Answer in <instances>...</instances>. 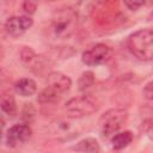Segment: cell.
<instances>
[{"instance_id": "e0dca14e", "label": "cell", "mask_w": 153, "mask_h": 153, "mask_svg": "<svg viewBox=\"0 0 153 153\" xmlns=\"http://www.w3.org/2000/svg\"><path fill=\"white\" fill-rule=\"evenodd\" d=\"M141 129L143 131V134L153 141V120H146L142 122V126H141Z\"/></svg>"}, {"instance_id": "8fae6325", "label": "cell", "mask_w": 153, "mask_h": 153, "mask_svg": "<svg viewBox=\"0 0 153 153\" xmlns=\"http://www.w3.org/2000/svg\"><path fill=\"white\" fill-rule=\"evenodd\" d=\"M0 108L4 115H7L10 118H14L17 115V103L14 100V97L11 93H4L1 96L0 100Z\"/></svg>"}, {"instance_id": "52a82bcc", "label": "cell", "mask_w": 153, "mask_h": 153, "mask_svg": "<svg viewBox=\"0 0 153 153\" xmlns=\"http://www.w3.org/2000/svg\"><path fill=\"white\" fill-rule=\"evenodd\" d=\"M33 25V19L26 14L24 16H13L7 18L4 24L5 31L11 37H19L24 35Z\"/></svg>"}, {"instance_id": "5b68a950", "label": "cell", "mask_w": 153, "mask_h": 153, "mask_svg": "<svg viewBox=\"0 0 153 153\" xmlns=\"http://www.w3.org/2000/svg\"><path fill=\"white\" fill-rule=\"evenodd\" d=\"M114 55V49L104 43H97L81 54V61L86 66H99L108 62Z\"/></svg>"}, {"instance_id": "7c38bea8", "label": "cell", "mask_w": 153, "mask_h": 153, "mask_svg": "<svg viewBox=\"0 0 153 153\" xmlns=\"http://www.w3.org/2000/svg\"><path fill=\"white\" fill-rule=\"evenodd\" d=\"M133 141V133L130 130L118 131L111 137V147L116 151L123 149Z\"/></svg>"}, {"instance_id": "ac0fdd59", "label": "cell", "mask_w": 153, "mask_h": 153, "mask_svg": "<svg viewBox=\"0 0 153 153\" xmlns=\"http://www.w3.org/2000/svg\"><path fill=\"white\" fill-rule=\"evenodd\" d=\"M22 8H23L24 13L30 17V16H32L36 12V10H37V2H33V1H24L22 4Z\"/></svg>"}, {"instance_id": "7a4b0ae2", "label": "cell", "mask_w": 153, "mask_h": 153, "mask_svg": "<svg viewBox=\"0 0 153 153\" xmlns=\"http://www.w3.org/2000/svg\"><path fill=\"white\" fill-rule=\"evenodd\" d=\"M128 50L140 61H153V29H141L133 32L127 41Z\"/></svg>"}, {"instance_id": "ffe728a7", "label": "cell", "mask_w": 153, "mask_h": 153, "mask_svg": "<svg viewBox=\"0 0 153 153\" xmlns=\"http://www.w3.org/2000/svg\"><path fill=\"white\" fill-rule=\"evenodd\" d=\"M143 5H145L143 1H124V6L128 7V10H131V11H137Z\"/></svg>"}, {"instance_id": "4fadbf2b", "label": "cell", "mask_w": 153, "mask_h": 153, "mask_svg": "<svg viewBox=\"0 0 153 153\" xmlns=\"http://www.w3.org/2000/svg\"><path fill=\"white\" fill-rule=\"evenodd\" d=\"M61 94H59L57 92H55L54 90L49 88L48 86L42 90L37 97V102L41 103V104H54V103H57L60 99H61Z\"/></svg>"}, {"instance_id": "8992f818", "label": "cell", "mask_w": 153, "mask_h": 153, "mask_svg": "<svg viewBox=\"0 0 153 153\" xmlns=\"http://www.w3.org/2000/svg\"><path fill=\"white\" fill-rule=\"evenodd\" d=\"M32 136V128L27 123H18L7 129L5 134L6 145L10 147H16Z\"/></svg>"}, {"instance_id": "d6986e66", "label": "cell", "mask_w": 153, "mask_h": 153, "mask_svg": "<svg viewBox=\"0 0 153 153\" xmlns=\"http://www.w3.org/2000/svg\"><path fill=\"white\" fill-rule=\"evenodd\" d=\"M142 94H143V97H145L146 99H148V100H152V99H153V80L148 81V82L143 86V88H142Z\"/></svg>"}, {"instance_id": "44dd1931", "label": "cell", "mask_w": 153, "mask_h": 153, "mask_svg": "<svg viewBox=\"0 0 153 153\" xmlns=\"http://www.w3.org/2000/svg\"><path fill=\"white\" fill-rule=\"evenodd\" d=\"M148 20H149V22H152V23H153V12H152V13H151V14H149V17H148Z\"/></svg>"}, {"instance_id": "2e32d148", "label": "cell", "mask_w": 153, "mask_h": 153, "mask_svg": "<svg viewBox=\"0 0 153 153\" xmlns=\"http://www.w3.org/2000/svg\"><path fill=\"white\" fill-rule=\"evenodd\" d=\"M36 55L37 54L33 51V49L31 47H23V49L20 50V59L23 62H25L27 65L33 60V57Z\"/></svg>"}, {"instance_id": "30bf717a", "label": "cell", "mask_w": 153, "mask_h": 153, "mask_svg": "<svg viewBox=\"0 0 153 153\" xmlns=\"http://www.w3.org/2000/svg\"><path fill=\"white\" fill-rule=\"evenodd\" d=\"M73 151L76 153H99L100 152V145L94 137H84L80 141L76 142L72 147Z\"/></svg>"}, {"instance_id": "277c9868", "label": "cell", "mask_w": 153, "mask_h": 153, "mask_svg": "<svg viewBox=\"0 0 153 153\" xmlns=\"http://www.w3.org/2000/svg\"><path fill=\"white\" fill-rule=\"evenodd\" d=\"M128 120V112L124 109H110L99 118L100 134L103 137H112Z\"/></svg>"}, {"instance_id": "9a60e30c", "label": "cell", "mask_w": 153, "mask_h": 153, "mask_svg": "<svg viewBox=\"0 0 153 153\" xmlns=\"http://www.w3.org/2000/svg\"><path fill=\"white\" fill-rule=\"evenodd\" d=\"M35 116H36V109H35V106L31 103L24 104V108L22 110V118L25 121V123L29 124L30 122H32L33 118H35Z\"/></svg>"}, {"instance_id": "5bb4252c", "label": "cell", "mask_w": 153, "mask_h": 153, "mask_svg": "<svg viewBox=\"0 0 153 153\" xmlns=\"http://www.w3.org/2000/svg\"><path fill=\"white\" fill-rule=\"evenodd\" d=\"M94 84V73L92 71H85L81 73L78 80V87L80 91H86Z\"/></svg>"}, {"instance_id": "9c48e42d", "label": "cell", "mask_w": 153, "mask_h": 153, "mask_svg": "<svg viewBox=\"0 0 153 153\" xmlns=\"http://www.w3.org/2000/svg\"><path fill=\"white\" fill-rule=\"evenodd\" d=\"M14 91L22 97H30L36 93L37 85L31 78H22L14 82Z\"/></svg>"}, {"instance_id": "6da1fadb", "label": "cell", "mask_w": 153, "mask_h": 153, "mask_svg": "<svg viewBox=\"0 0 153 153\" xmlns=\"http://www.w3.org/2000/svg\"><path fill=\"white\" fill-rule=\"evenodd\" d=\"M78 11L72 6L56 8L50 19V32L55 38H68L78 26Z\"/></svg>"}, {"instance_id": "ba28073f", "label": "cell", "mask_w": 153, "mask_h": 153, "mask_svg": "<svg viewBox=\"0 0 153 153\" xmlns=\"http://www.w3.org/2000/svg\"><path fill=\"white\" fill-rule=\"evenodd\" d=\"M47 86L62 96L65 92H67L71 88L72 79L62 72L54 71L47 75Z\"/></svg>"}, {"instance_id": "3957f363", "label": "cell", "mask_w": 153, "mask_h": 153, "mask_svg": "<svg viewBox=\"0 0 153 153\" xmlns=\"http://www.w3.org/2000/svg\"><path fill=\"white\" fill-rule=\"evenodd\" d=\"M98 102L90 94L73 97L65 104V111L71 118H81L90 116L98 110Z\"/></svg>"}]
</instances>
